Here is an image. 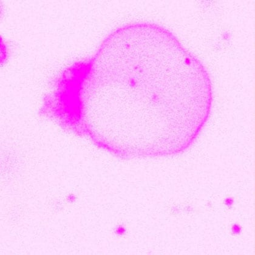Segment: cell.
Listing matches in <instances>:
<instances>
[{
	"instance_id": "obj_1",
	"label": "cell",
	"mask_w": 255,
	"mask_h": 255,
	"mask_svg": "<svg viewBox=\"0 0 255 255\" xmlns=\"http://www.w3.org/2000/svg\"><path fill=\"white\" fill-rule=\"evenodd\" d=\"M116 35L124 96L142 134L143 153L182 150L209 117L212 89L206 71L156 25H135Z\"/></svg>"
}]
</instances>
